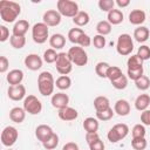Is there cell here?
<instances>
[{"label":"cell","instance_id":"obj_11","mask_svg":"<svg viewBox=\"0 0 150 150\" xmlns=\"http://www.w3.org/2000/svg\"><path fill=\"white\" fill-rule=\"evenodd\" d=\"M61 18H62V15L57 11H55V9H48V11H46L43 13L42 22L46 23L48 27H55V26L60 25Z\"/></svg>","mask_w":150,"mask_h":150},{"label":"cell","instance_id":"obj_32","mask_svg":"<svg viewBox=\"0 0 150 150\" xmlns=\"http://www.w3.org/2000/svg\"><path fill=\"white\" fill-rule=\"evenodd\" d=\"M127 66H128V69H139V68H143V61L137 54H135L129 56L127 61Z\"/></svg>","mask_w":150,"mask_h":150},{"label":"cell","instance_id":"obj_21","mask_svg":"<svg viewBox=\"0 0 150 150\" xmlns=\"http://www.w3.org/2000/svg\"><path fill=\"white\" fill-rule=\"evenodd\" d=\"M9 118L14 123H22L26 118V110L21 107H14L9 110Z\"/></svg>","mask_w":150,"mask_h":150},{"label":"cell","instance_id":"obj_35","mask_svg":"<svg viewBox=\"0 0 150 150\" xmlns=\"http://www.w3.org/2000/svg\"><path fill=\"white\" fill-rule=\"evenodd\" d=\"M111 84H112V87H114L115 89H117V90L125 89L127 86H128V76L123 74V75H121L118 79L111 81Z\"/></svg>","mask_w":150,"mask_h":150},{"label":"cell","instance_id":"obj_41","mask_svg":"<svg viewBox=\"0 0 150 150\" xmlns=\"http://www.w3.org/2000/svg\"><path fill=\"white\" fill-rule=\"evenodd\" d=\"M148 145L145 137H137L131 139V146L134 150H144Z\"/></svg>","mask_w":150,"mask_h":150},{"label":"cell","instance_id":"obj_5","mask_svg":"<svg viewBox=\"0 0 150 150\" xmlns=\"http://www.w3.org/2000/svg\"><path fill=\"white\" fill-rule=\"evenodd\" d=\"M128 134H129V127L125 123H117L108 131L107 138L111 143H117L121 139L125 138Z\"/></svg>","mask_w":150,"mask_h":150},{"label":"cell","instance_id":"obj_49","mask_svg":"<svg viewBox=\"0 0 150 150\" xmlns=\"http://www.w3.org/2000/svg\"><path fill=\"white\" fill-rule=\"evenodd\" d=\"M9 38H11V36H9V29H8L6 26L1 25V26H0V41H1V42H5V41H7Z\"/></svg>","mask_w":150,"mask_h":150},{"label":"cell","instance_id":"obj_34","mask_svg":"<svg viewBox=\"0 0 150 150\" xmlns=\"http://www.w3.org/2000/svg\"><path fill=\"white\" fill-rule=\"evenodd\" d=\"M9 43L13 48L15 49H21L26 45V38L25 36H16V35H11L9 38Z\"/></svg>","mask_w":150,"mask_h":150},{"label":"cell","instance_id":"obj_46","mask_svg":"<svg viewBox=\"0 0 150 150\" xmlns=\"http://www.w3.org/2000/svg\"><path fill=\"white\" fill-rule=\"evenodd\" d=\"M91 43L94 45L95 48H97V49H102V48L105 47L107 41H105V38H104L103 35H98V34H96V35L93 38Z\"/></svg>","mask_w":150,"mask_h":150},{"label":"cell","instance_id":"obj_24","mask_svg":"<svg viewBox=\"0 0 150 150\" xmlns=\"http://www.w3.org/2000/svg\"><path fill=\"white\" fill-rule=\"evenodd\" d=\"M49 45L53 49H62L66 45V38L64 35L60 34V33H55L49 38Z\"/></svg>","mask_w":150,"mask_h":150},{"label":"cell","instance_id":"obj_15","mask_svg":"<svg viewBox=\"0 0 150 150\" xmlns=\"http://www.w3.org/2000/svg\"><path fill=\"white\" fill-rule=\"evenodd\" d=\"M54 134V130L52 129V127L47 125V124H40L36 127L35 129V137L38 138V141H40L41 143L46 142L48 138L52 137V135Z\"/></svg>","mask_w":150,"mask_h":150},{"label":"cell","instance_id":"obj_19","mask_svg":"<svg viewBox=\"0 0 150 150\" xmlns=\"http://www.w3.org/2000/svg\"><path fill=\"white\" fill-rule=\"evenodd\" d=\"M6 80L9 83V86L21 84V82L23 80V71L21 69H12L6 75Z\"/></svg>","mask_w":150,"mask_h":150},{"label":"cell","instance_id":"obj_40","mask_svg":"<svg viewBox=\"0 0 150 150\" xmlns=\"http://www.w3.org/2000/svg\"><path fill=\"white\" fill-rule=\"evenodd\" d=\"M145 134H146L145 125H144V124H142V123L135 124V125H134V128L131 129L132 138H137V137H145Z\"/></svg>","mask_w":150,"mask_h":150},{"label":"cell","instance_id":"obj_31","mask_svg":"<svg viewBox=\"0 0 150 150\" xmlns=\"http://www.w3.org/2000/svg\"><path fill=\"white\" fill-rule=\"evenodd\" d=\"M96 32L98 35H108L110 34L111 32V25L107 21V20H102V21H98L97 25H96Z\"/></svg>","mask_w":150,"mask_h":150},{"label":"cell","instance_id":"obj_29","mask_svg":"<svg viewBox=\"0 0 150 150\" xmlns=\"http://www.w3.org/2000/svg\"><path fill=\"white\" fill-rule=\"evenodd\" d=\"M55 86L56 88H59L60 90H67L70 88L71 86V79L68 75H61L56 79L55 81Z\"/></svg>","mask_w":150,"mask_h":150},{"label":"cell","instance_id":"obj_33","mask_svg":"<svg viewBox=\"0 0 150 150\" xmlns=\"http://www.w3.org/2000/svg\"><path fill=\"white\" fill-rule=\"evenodd\" d=\"M109 67H110V64H109L108 62H103V61L97 62L96 66H95V73H96L100 77L107 79V73H108Z\"/></svg>","mask_w":150,"mask_h":150},{"label":"cell","instance_id":"obj_30","mask_svg":"<svg viewBox=\"0 0 150 150\" xmlns=\"http://www.w3.org/2000/svg\"><path fill=\"white\" fill-rule=\"evenodd\" d=\"M83 34H84V32H83L82 28H79V27L71 28V29L68 32V40H69L71 43H74L75 46H77L79 40H80V38H81Z\"/></svg>","mask_w":150,"mask_h":150},{"label":"cell","instance_id":"obj_1","mask_svg":"<svg viewBox=\"0 0 150 150\" xmlns=\"http://www.w3.org/2000/svg\"><path fill=\"white\" fill-rule=\"evenodd\" d=\"M21 13V6L15 1L1 0L0 1V18L4 22L11 23L16 20Z\"/></svg>","mask_w":150,"mask_h":150},{"label":"cell","instance_id":"obj_3","mask_svg":"<svg viewBox=\"0 0 150 150\" xmlns=\"http://www.w3.org/2000/svg\"><path fill=\"white\" fill-rule=\"evenodd\" d=\"M56 11L66 18H75L76 14L80 12L79 5L71 0H59L56 2Z\"/></svg>","mask_w":150,"mask_h":150},{"label":"cell","instance_id":"obj_20","mask_svg":"<svg viewBox=\"0 0 150 150\" xmlns=\"http://www.w3.org/2000/svg\"><path fill=\"white\" fill-rule=\"evenodd\" d=\"M29 29V22L27 20H19L14 23L13 29H12V35H16V36H25L26 33Z\"/></svg>","mask_w":150,"mask_h":150},{"label":"cell","instance_id":"obj_45","mask_svg":"<svg viewBox=\"0 0 150 150\" xmlns=\"http://www.w3.org/2000/svg\"><path fill=\"white\" fill-rule=\"evenodd\" d=\"M137 55L141 57L142 61L149 60L150 59V47L146 45H142L137 50Z\"/></svg>","mask_w":150,"mask_h":150},{"label":"cell","instance_id":"obj_12","mask_svg":"<svg viewBox=\"0 0 150 150\" xmlns=\"http://www.w3.org/2000/svg\"><path fill=\"white\" fill-rule=\"evenodd\" d=\"M23 63H25L26 68H28L32 71H35V70L41 69L42 63H43V59H41V56H39L38 54L32 53V54H28L25 57Z\"/></svg>","mask_w":150,"mask_h":150},{"label":"cell","instance_id":"obj_23","mask_svg":"<svg viewBox=\"0 0 150 150\" xmlns=\"http://www.w3.org/2000/svg\"><path fill=\"white\" fill-rule=\"evenodd\" d=\"M124 15L122 13V11L120 9H111L108 14H107V21L112 26V25H120L123 22Z\"/></svg>","mask_w":150,"mask_h":150},{"label":"cell","instance_id":"obj_47","mask_svg":"<svg viewBox=\"0 0 150 150\" xmlns=\"http://www.w3.org/2000/svg\"><path fill=\"white\" fill-rule=\"evenodd\" d=\"M91 38L88 35V34H83L81 38H80V40H79V43H77V46H80V47H82V48H86V47H89L90 45H91Z\"/></svg>","mask_w":150,"mask_h":150},{"label":"cell","instance_id":"obj_10","mask_svg":"<svg viewBox=\"0 0 150 150\" xmlns=\"http://www.w3.org/2000/svg\"><path fill=\"white\" fill-rule=\"evenodd\" d=\"M18 137H19V132H18L16 128L13 127V125H7L1 131V137L0 138H1V143L5 146L11 148L12 145L15 144V142L18 141Z\"/></svg>","mask_w":150,"mask_h":150},{"label":"cell","instance_id":"obj_51","mask_svg":"<svg viewBox=\"0 0 150 150\" xmlns=\"http://www.w3.org/2000/svg\"><path fill=\"white\" fill-rule=\"evenodd\" d=\"M141 122L144 125H150V109H146L141 112Z\"/></svg>","mask_w":150,"mask_h":150},{"label":"cell","instance_id":"obj_54","mask_svg":"<svg viewBox=\"0 0 150 150\" xmlns=\"http://www.w3.org/2000/svg\"><path fill=\"white\" fill-rule=\"evenodd\" d=\"M115 5H117L120 8H124V7H128L130 5V1L129 0H116Z\"/></svg>","mask_w":150,"mask_h":150},{"label":"cell","instance_id":"obj_17","mask_svg":"<svg viewBox=\"0 0 150 150\" xmlns=\"http://www.w3.org/2000/svg\"><path fill=\"white\" fill-rule=\"evenodd\" d=\"M114 111L118 116H128L130 114V103L124 98H120L114 104Z\"/></svg>","mask_w":150,"mask_h":150},{"label":"cell","instance_id":"obj_38","mask_svg":"<svg viewBox=\"0 0 150 150\" xmlns=\"http://www.w3.org/2000/svg\"><path fill=\"white\" fill-rule=\"evenodd\" d=\"M114 114H115V111L110 107V108H108V109H105L103 111H96V118L98 121H103V122L104 121H109V120L112 118Z\"/></svg>","mask_w":150,"mask_h":150},{"label":"cell","instance_id":"obj_8","mask_svg":"<svg viewBox=\"0 0 150 150\" xmlns=\"http://www.w3.org/2000/svg\"><path fill=\"white\" fill-rule=\"evenodd\" d=\"M55 67L59 74L61 75H68L73 69V62L68 55V53L61 52L57 55V59L55 61Z\"/></svg>","mask_w":150,"mask_h":150},{"label":"cell","instance_id":"obj_13","mask_svg":"<svg viewBox=\"0 0 150 150\" xmlns=\"http://www.w3.org/2000/svg\"><path fill=\"white\" fill-rule=\"evenodd\" d=\"M7 95L12 101H21L26 97V87L23 84L9 86L7 89Z\"/></svg>","mask_w":150,"mask_h":150},{"label":"cell","instance_id":"obj_2","mask_svg":"<svg viewBox=\"0 0 150 150\" xmlns=\"http://www.w3.org/2000/svg\"><path fill=\"white\" fill-rule=\"evenodd\" d=\"M55 81L50 71H41L38 76V89L42 96H50L54 93Z\"/></svg>","mask_w":150,"mask_h":150},{"label":"cell","instance_id":"obj_22","mask_svg":"<svg viewBox=\"0 0 150 150\" xmlns=\"http://www.w3.org/2000/svg\"><path fill=\"white\" fill-rule=\"evenodd\" d=\"M149 36H150V30H149V28L145 27V26H138L137 28H135L134 35H132V38H134L137 42H139V43L145 42V41L149 39Z\"/></svg>","mask_w":150,"mask_h":150},{"label":"cell","instance_id":"obj_26","mask_svg":"<svg viewBox=\"0 0 150 150\" xmlns=\"http://www.w3.org/2000/svg\"><path fill=\"white\" fill-rule=\"evenodd\" d=\"M89 21H90V16H89V14H88L87 12H84V11H80V12L76 14V16L73 18L74 25H75L76 27H79V28L87 26V25L89 23Z\"/></svg>","mask_w":150,"mask_h":150},{"label":"cell","instance_id":"obj_4","mask_svg":"<svg viewBox=\"0 0 150 150\" xmlns=\"http://www.w3.org/2000/svg\"><path fill=\"white\" fill-rule=\"evenodd\" d=\"M134 50V41L130 34L123 33L118 36L116 42V52L122 56H128Z\"/></svg>","mask_w":150,"mask_h":150},{"label":"cell","instance_id":"obj_48","mask_svg":"<svg viewBox=\"0 0 150 150\" xmlns=\"http://www.w3.org/2000/svg\"><path fill=\"white\" fill-rule=\"evenodd\" d=\"M88 146H89V150H104V143L101 138L89 143Z\"/></svg>","mask_w":150,"mask_h":150},{"label":"cell","instance_id":"obj_27","mask_svg":"<svg viewBox=\"0 0 150 150\" xmlns=\"http://www.w3.org/2000/svg\"><path fill=\"white\" fill-rule=\"evenodd\" d=\"M83 129L86 130V132H97L98 128H100V123L98 120L95 117H87L83 121Z\"/></svg>","mask_w":150,"mask_h":150},{"label":"cell","instance_id":"obj_25","mask_svg":"<svg viewBox=\"0 0 150 150\" xmlns=\"http://www.w3.org/2000/svg\"><path fill=\"white\" fill-rule=\"evenodd\" d=\"M149 104H150V95H148V94H141L135 100V108L138 111L146 110Z\"/></svg>","mask_w":150,"mask_h":150},{"label":"cell","instance_id":"obj_42","mask_svg":"<svg viewBox=\"0 0 150 150\" xmlns=\"http://www.w3.org/2000/svg\"><path fill=\"white\" fill-rule=\"evenodd\" d=\"M135 86H136V88L139 89V90H143V91H144V90H148L149 87H150V79H149L148 76L143 75L142 77H139L138 80L135 81Z\"/></svg>","mask_w":150,"mask_h":150},{"label":"cell","instance_id":"obj_43","mask_svg":"<svg viewBox=\"0 0 150 150\" xmlns=\"http://www.w3.org/2000/svg\"><path fill=\"white\" fill-rule=\"evenodd\" d=\"M114 6H115L114 0H100L98 1V7L102 12L109 13L111 9H114Z\"/></svg>","mask_w":150,"mask_h":150},{"label":"cell","instance_id":"obj_6","mask_svg":"<svg viewBox=\"0 0 150 150\" xmlns=\"http://www.w3.org/2000/svg\"><path fill=\"white\" fill-rule=\"evenodd\" d=\"M32 38H33V41L38 45L45 43L49 39L48 26L43 22H36L32 27Z\"/></svg>","mask_w":150,"mask_h":150},{"label":"cell","instance_id":"obj_53","mask_svg":"<svg viewBox=\"0 0 150 150\" xmlns=\"http://www.w3.org/2000/svg\"><path fill=\"white\" fill-rule=\"evenodd\" d=\"M62 150H80V149L75 142H68L62 146Z\"/></svg>","mask_w":150,"mask_h":150},{"label":"cell","instance_id":"obj_28","mask_svg":"<svg viewBox=\"0 0 150 150\" xmlns=\"http://www.w3.org/2000/svg\"><path fill=\"white\" fill-rule=\"evenodd\" d=\"M94 108L96 111H103L110 108V101L107 96H97L94 100Z\"/></svg>","mask_w":150,"mask_h":150},{"label":"cell","instance_id":"obj_36","mask_svg":"<svg viewBox=\"0 0 150 150\" xmlns=\"http://www.w3.org/2000/svg\"><path fill=\"white\" fill-rule=\"evenodd\" d=\"M42 145H43V148L46 150H54L59 145V136H57V134L54 132L50 138H48L46 142L42 143Z\"/></svg>","mask_w":150,"mask_h":150},{"label":"cell","instance_id":"obj_37","mask_svg":"<svg viewBox=\"0 0 150 150\" xmlns=\"http://www.w3.org/2000/svg\"><path fill=\"white\" fill-rule=\"evenodd\" d=\"M57 55H59V53H56L55 49L48 48L43 53V61L47 62V63H55V61L57 59Z\"/></svg>","mask_w":150,"mask_h":150},{"label":"cell","instance_id":"obj_16","mask_svg":"<svg viewBox=\"0 0 150 150\" xmlns=\"http://www.w3.org/2000/svg\"><path fill=\"white\" fill-rule=\"evenodd\" d=\"M57 116H59L60 120H62L64 122H70V121H74V120L77 118L79 112H77L76 109H74V108L68 105V107H66L63 109H60L59 112H57Z\"/></svg>","mask_w":150,"mask_h":150},{"label":"cell","instance_id":"obj_7","mask_svg":"<svg viewBox=\"0 0 150 150\" xmlns=\"http://www.w3.org/2000/svg\"><path fill=\"white\" fill-rule=\"evenodd\" d=\"M73 64L75 66H79V67H82V66H86L88 63V55H87V52L84 50V48L80 47V46H74V47H70L69 50L67 52Z\"/></svg>","mask_w":150,"mask_h":150},{"label":"cell","instance_id":"obj_14","mask_svg":"<svg viewBox=\"0 0 150 150\" xmlns=\"http://www.w3.org/2000/svg\"><path fill=\"white\" fill-rule=\"evenodd\" d=\"M50 103L54 108H56L57 110L60 109H63L66 107H68V103H69V96L62 91L60 93H56V94H53L52 96V100H50Z\"/></svg>","mask_w":150,"mask_h":150},{"label":"cell","instance_id":"obj_52","mask_svg":"<svg viewBox=\"0 0 150 150\" xmlns=\"http://www.w3.org/2000/svg\"><path fill=\"white\" fill-rule=\"evenodd\" d=\"M98 138H100V136H98L97 132H86V141H87L88 144L94 142V141H96V139H98Z\"/></svg>","mask_w":150,"mask_h":150},{"label":"cell","instance_id":"obj_50","mask_svg":"<svg viewBox=\"0 0 150 150\" xmlns=\"http://www.w3.org/2000/svg\"><path fill=\"white\" fill-rule=\"evenodd\" d=\"M9 68V61L6 56H0V73H6Z\"/></svg>","mask_w":150,"mask_h":150},{"label":"cell","instance_id":"obj_55","mask_svg":"<svg viewBox=\"0 0 150 150\" xmlns=\"http://www.w3.org/2000/svg\"><path fill=\"white\" fill-rule=\"evenodd\" d=\"M8 150H13V149H8Z\"/></svg>","mask_w":150,"mask_h":150},{"label":"cell","instance_id":"obj_9","mask_svg":"<svg viewBox=\"0 0 150 150\" xmlns=\"http://www.w3.org/2000/svg\"><path fill=\"white\" fill-rule=\"evenodd\" d=\"M29 115H39L42 111V103L35 95H27L23 100V107Z\"/></svg>","mask_w":150,"mask_h":150},{"label":"cell","instance_id":"obj_44","mask_svg":"<svg viewBox=\"0 0 150 150\" xmlns=\"http://www.w3.org/2000/svg\"><path fill=\"white\" fill-rule=\"evenodd\" d=\"M143 73H144L143 68H139V69H128L127 70V76H128V79H130V80H132L135 82L136 80H138L139 77H142L144 75Z\"/></svg>","mask_w":150,"mask_h":150},{"label":"cell","instance_id":"obj_18","mask_svg":"<svg viewBox=\"0 0 150 150\" xmlns=\"http://www.w3.org/2000/svg\"><path fill=\"white\" fill-rule=\"evenodd\" d=\"M146 19L145 12L143 9H132L129 13V22L135 26H141Z\"/></svg>","mask_w":150,"mask_h":150},{"label":"cell","instance_id":"obj_39","mask_svg":"<svg viewBox=\"0 0 150 150\" xmlns=\"http://www.w3.org/2000/svg\"><path fill=\"white\" fill-rule=\"evenodd\" d=\"M121 75H123V73H122V70H121L120 67H117V66H110L109 69H108V73H107V79H109L110 82H111V81L118 79Z\"/></svg>","mask_w":150,"mask_h":150}]
</instances>
